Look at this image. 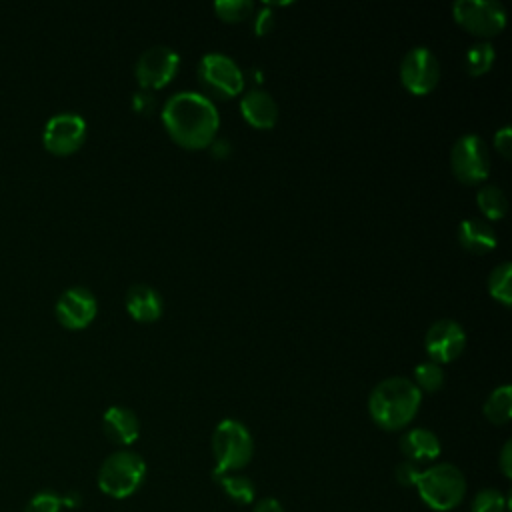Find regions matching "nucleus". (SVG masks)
I'll return each mask as SVG.
<instances>
[{"mask_svg": "<svg viewBox=\"0 0 512 512\" xmlns=\"http://www.w3.org/2000/svg\"><path fill=\"white\" fill-rule=\"evenodd\" d=\"M162 122L176 144L186 150H204L214 142L220 118L208 96L178 92L164 102Z\"/></svg>", "mask_w": 512, "mask_h": 512, "instance_id": "nucleus-1", "label": "nucleus"}, {"mask_svg": "<svg viewBox=\"0 0 512 512\" xmlns=\"http://www.w3.org/2000/svg\"><path fill=\"white\" fill-rule=\"evenodd\" d=\"M422 402V392L410 378L392 376L378 382L368 398V410L382 430H400L412 422Z\"/></svg>", "mask_w": 512, "mask_h": 512, "instance_id": "nucleus-2", "label": "nucleus"}, {"mask_svg": "<svg viewBox=\"0 0 512 512\" xmlns=\"http://www.w3.org/2000/svg\"><path fill=\"white\" fill-rule=\"evenodd\" d=\"M416 490L428 508L448 512L464 500L466 478L458 466L440 462L420 472Z\"/></svg>", "mask_w": 512, "mask_h": 512, "instance_id": "nucleus-3", "label": "nucleus"}, {"mask_svg": "<svg viewBox=\"0 0 512 512\" xmlns=\"http://www.w3.org/2000/svg\"><path fill=\"white\" fill-rule=\"evenodd\" d=\"M212 454L216 460L214 476L242 470L254 454V442L250 430L232 418L218 422L212 432Z\"/></svg>", "mask_w": 512, "mask_h": 512, "instance_id": "nucleus-4", "label": "nucleus"}, {"mask_svg": "<svg viewBox=\"0 0 512 512\" xmlns=\"http://www.w3.org/2000/svg\"><path fill=\"white\" fill-rule=\"evenodd\" d=\"M146 478V462L132 450L110 454L98 470V486L112 498L132 496Z\"/></svg>", "mask_w": 512, "mask_h": 512, "instance_id": "nucleus-5", "label": "nucleus"}, {"mask_svg": "<svg viewBox=\"0 0 512 512\" xmlns=\"http://www.w3.org/2000/svg\"><path fill=\"white\" fill-rule=\"evenodd\" d=\"M452 14L466 32L480 38L500 34L506 24V10L494 0H458L452 6Z\"/></svg>", "mask_w": 512, "mask_h": 512, "instance_id": "nucleus-6", "label": "nucleus"}, {"mask_svg": "<svg viewBox=\"0 0 512 512\" xmlns=\"http://www.w3.org/2000/svg\"><path fill=\"white\" fill-rule=\"evenodd\" d=\"M450 166L462 184H478L488 178L490 154L484 140L476 134L460 136L450 150Z\"/></svg>", "mask_w": 512, "mask_h": 512, "instance_id": "nucleus-7", "label": "nucleus"}, {"mask_svg": "<svg viewBox=\"0 0 512 512\" xmlns=\"http://www.w3.org/2000/svg\"><path fill=\"white\" fill-rule=\"evenodd\" d=\"M198 78L208 92L220 98L238 96L244 88V74L238 64L230 56L218 52L202 56L198 64Z\"/></svg>", "mask_w": 512, "mask_h": 512, "instance_id": "nucleus-8", "label": "nucleus"}, {"mask_svg": "<svg viewBox=\"0 0 512 512\" xmlns=\"http://www.w3.org/2000/svg\"><path fill=\"white\" fill-rule=\"evenodd\" d=\"M86 140V120L76 112H60L48 118L42 130V144L56 156L76 152Z\"/></svg>", "mask_w": 512, "mask_h": 512, "instance_id": "nucleus-9", "label": "nucleus"}, {"mask_svg": "<svg viewBox=\"0 0 512 512\" xmlns=\"http://www.w3.org/2000/svg\"><path fill=\"white\" fill-rule=\"evenodd\" d=\"M400 80L404 88L416 96L432 92L440 80V64L434 52L426 46L408 50L400 64Z\"/></svg>", "mask_w": 512, "mask_h": 512, "instance_id": "nucleus-10", "label": "nucleus"}, {"mask_svg": "<svg viewBox=\"0 0 512 512\" xmlns=\"http://www.w3.org/2000/svg\"><path fill=\"white\" fill-rule=\"evenodd\" d=\"M180 66V56L168 46H152L136 60V80L142 90H158L170 84Z\"/></svg>", "mask_w": 512, "mask_h": 512, "instance_id": "nucleus-11", "label": "nucleus"}, {"mask_svg": "<svg viewBox=\"0 0 512 512\" xmlns=\"http://www.w3.org/2000/svg\"><path fill=\"white\" fill-rule=\"evenodd\" d=\"M466 346V332L454 320H436L424 336V348L434 364H446L456 360Z\"/></svg>", "mask_w": 512, "mask_h": 512, "instance_id": "nucleus-12", "label": "nucleus"}, {"mask_svg": "<svg viewBox=\"0 0 512 512\" xmlns=\"http://www.w3.org/2000/svg\"><path fill=\"white\" fill-rule=\"evenodd\" d=\"M58 322L68 328V330H80L86 328L96 312H98V302L96 296L84 288V286H70L66 288L54 306Z\"/></svg>", "mask_w": 512, "mask_h": 512, "instance_id": "nucleus-13", "label": "nucleus"}, {"mask_svg": "<svg viewBox=\"0 0 512 512\" xmlns=\"http://www.w3.org/2000/svg\"><path fill=\"white\" fill-rule=\"evenodd\" d=\"M102 430L114 444L130 446L140 434V420L126 406H110L102 416Z\"/></svg>", "mask_w": 512, "mask_h": 512, "instance_id": "nucleus-14", "label": "nucleus"}, {"mask_svg": "<svg viewBox=\"0 0 512 512\" xmlns=\"http://www.w3.org/2000/svg\"><path fill=\"white\" fill-rule=\"evenodd\" d=\"M240 112L244 120L258 130H270L274 128L278 120V106L274 98L264 90H250L240 100Z\"/></svg>", "mask_w": 512, "mask_h": 512, "instance_id": "nucleus-15", "label": "nucleus"}, {"mask_svg": "<svg viewBox=\"0 0 512 512\" xmlns=\"http://www.w3.org/2000/svg\"><path fill=\"white\" fill-rule=\"evenodd\" d=\"M400 450L406 456V460L420 464L438 458L440 454V440L432 430L426 428H412L402 434L400 438Z\"/></svg>", "mask_w": 512, "mask_h": 512, "instance_id": "nucleus-16", "label": "nucleus"}, {"mask_svg": "<svg viewBox=\"0 0 512 512\" xmlns=\"http://www.w3.org/2000/svg\"><path fill=\"white\" fill-rule=\"evenodd\" d=\"M126 310L138 322H154L162 316V298L148 284H134L126 294Z\"/></svg>", "mask_w": 512, "mask_h": 512, "instance_id": "nucleus-17", "label": "nucleus"}, {"mask_svg": "<svg viewBox=\"0 0 512 512\" xmlns=\"http://www.w3.org/2000/svg\"><path fill=\"white\" fill-rule=\"evenodd\" d=\"M458 242L472 254H486L496 246V230L480 218H466L458 226Z\"/></svg>", "mask_w": 512, "mask_h": 512, "instance_id": "nucleus-18", "label": "nucleus"}, {"mask_svg": "<svg viewBox=\"0 0 512 512\" xmlns=\"http://www.w3.org/2000/svg\"><path fill=\"white\" fill-rule=\"evenodd\" d=\"M484 416L496 424L502 426L512 418V388L510 384L498 386L490 392V396L484 402Z\"/></svg>", "mask_w": 512, "mask_h": 512, "instance_id": "nucleus-19", "label": "nucleus"}, {"mask_svg": "<svg viewBox=\"0 0 512 512\" xmlns=\"http://www.w3.org/2000/svg\"><path fill=\"white\" fill-rule=\"evenodd\" d=\"M214 478L218 480L220 488L228 494L230 500H234L238 504H252L254 502L256 490H254V484L248 476L228 472V474H216Z\"/></svg>", "mask_w": 512, "mask_h": 512, "instance_id": "nucleus-20", "label": "nucleus"}, {"mask_svg": "<svg viewBox=\"0 0 512 512\" xmlns=\"http://www.w3.org/2000/svg\"><path fill=\"white\" fill-rule=\"evenodd\" d=\"M488 292L502 306H510L512 302V264H498L488 276Z\"/></svg>", "mask_w": 512, "mask_h": 512, "instance_id": "nucleus-21", "label": "nucleus"}, {"mask_svg": "<svg viewBox=\"0 0 512 512\" xmlns=\"http://www.w3.org/2000/svg\"><path fill=\"white\" fill-rule=\"evenodd\" d=\"M496 52L490 42H476L464 54V70L470 76H482L492 68Z\"/></svg>", "mask_w": 512, "mask_h": 512, "instance_id": "nucleus-22", "label": "nucleus"}, {"mask_svg": "<svg viewBox=\"0 0 512 512\" xmlns=\"http://www.w3.org/2000/svg\"><path fill=\"white\" fill-rule=\"evenodd\" d=\"M476 204L488 220H500L506 214L508 200L498 186H484L476 194Z\"/></svg>", "mask_w": 512, "mask_h": 512, "instance_id": "nucleus-23", "label": "nucleus"}, {"mask_svg": "<svg viewBox=\"0 0 512 512\" xmlns=\"http://www.w3.org/2000/svg\"><path fill=\"white\" fill-rule=\"evenodd\" d=\"M444 370L434 362H422L414 368V384L422 392H436L442 388Z\"/></svg>", "mask_w": 512, "mask_h": 512, "instance_id": "nucleus-24", "label": "nucleus"}, {"mask_svg": "<svg viewBox=\"0 0 512 512\" xmlns=\"http://www.w3.org/2000/svg\"><path fill=\"white\" fill-rule=\"evenodd\" d=\"M214 10L216 16L224 22H242L252 16L254 4L250 0H218Z\"/></svg>", "mask_w": 512, "mask_h": 512, "instance_id": "nucleus-25", "label": "nucleus"}, {"mask_svg": "<svg viewBox=\"0 0 512 512\" xmlns=\"http://www.w3.org/2000/svg\"><path fill=\"white\" fill-rule=\"evenodd\" d=\"M506 506H508L506 496L500 490L484 488L474 496L470 504V512H504Z\"/></svg>", "mask_w": 512, "mask_h": 512, "instance_id": "nucleus-26", "label": "nucleus"}, {"mask_svg": "<svg viewBox=\"0 0 512 512\" xmlns=\"http://www.w3.org/2000/svg\"><path fill=\"white\" fill-rule=\"evenodd\" d=\"M60 510H62V498L52 490H42L34 494L24 508V512H60Z\"/></svg>", "mask_w": 512, "mask_h": 512, "instance_id": "nucleus-27", "label": "nucleus"}, {"mask_svg": "<svg viewBox=\"0 0 512 512\" xmlns=\"http://www.w3.org/2000/svg\"><path fill=\"white\" fill-rule=\"evenodd\" d=\"M420 472H422V470L418 468V464H414V462H410V460H404V462H400V464L396 466L394 476H396L398 484H402V486H406V488H412V486H416Z\"/></svg>", "mask_w": 512, "mask_h": 512, "instance_id": "nucleus-28", "label": "nucleus"}, {"mask_svg": "<svg viewBox=\"0 0 512 512\" xmlns=\"http://www.w3.org/2000/svg\"><path fill=\"white\" fill-rule=\"evenodd\" d=\"M254 34L256 36H264V34H268L270 30H272V26H274V12L268 8V6H264V8H260L258 12H256V16H254Z\"/></svg>", "mask_w": 512, "mask_h": 512, "instance_id": "nucleus-29", "label": "nucleus"}, {"mask_svg": "<svg viewBox=\"0 0 512 512\" xmlns=\"http://www.w3.org/2000/svg\"><path fill=\"white\" fill-rule=\"evenodd\" d=\"M494 148L508 160L512 154V128L510 126H502L496 134H494Z\"/></svg>", "mask_w": 512, "mask_h": 512, "instance_id": "nucleus-30", "label": "nucleus"}, {"mask_svg": "<svg viewBox=\"0 0 512 512\" xmlns=\"http://www.w3.org/2000/svg\"><path fill=\"white\" fill-rule=\"evenodd\" d=\"M132 104H134L136 112H142V114L146 112L148 114L154 108V96L148 90H140L138 94H134Z\"/></svg>", "mask_w": 512, "mask_h": 512, "instance_id": "nucleus-31", "label": "nucleus"}, {"mask_svg": "<svg viewBox=\"0 0 512 512\" xmlns=\"http://www.w3.org/2000/svg\"><path fill=\"white\" fill-rule=\"evenodd\" d=\"M500 470L506 478H512V442L506 440L500 452Z\"/></svg>", "mask_w": 512, "mask_h": 512, "instance_id": "nucleus-32", "label": "nucleus"}, {"mask_svg": "<svg viewBox=\"0 0 512 512\" xmlns=\"http://www.w3.org/2000/svg\"><path fill=\"white\" fill-rule=\"evenodd\" d=\"M254 512H284V508L276 498H262L256 502Z\"/></svg>", "mask_w": 512, "mask_h": 512, "instance_id": "nucleus-33", "label": "nucleus"}, {"mask_svg": "<svg viewBox=\"0 0 512 512\" xmlns=\"http://www.w3.org/2000/svg\"><path fill=\"white\" fill-rule=\"evenodd\" d=\"M208 148H212V152H214L216 158H224V156H228V152H230L228 140H214Z\"/></svg>", "mask_w": 512, "mask_h": 512, "instance_id": "nucleus-34", "label": "nucleus"}, {"mask_svg": "<svg viewBox=\"0 0 512 512\" xmlns=\"http://www.w3.org/2000/svg\"><path fill=\"white\" fill-rule=\"evenodd\" d=\"M60 498H62V506H68V508H74V506H78L82 502L78 492H68V494L60 496Z\"/></svg>", "mask_w": 512, "mask_h": 512, "instance_id": "nucleus-35", "label": "nucleus"}]
</instances>
